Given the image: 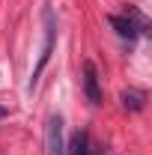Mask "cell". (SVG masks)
I'll list each match as a JSON object with an SVG mask.
<instances>
[{"instance_id":"277c9868","label":"cell","mask_w":152,"mask_h":155,"mask_svg":"<svg viewBox=\"0 0 152 155\" xmlns=\"http://www.w3.org/2000/svg\"><path fill=\"white\" fill-rule=\"evenodd\" d=\"M107 24H111V27H114L122 39H128V42H134V39H137V33H140L128 15H125V18H119V15H107Z\"/></svg>"},{"instance_id":"5b68a950","label":"cell","mask_w":152,"mask_h":155,"mask_svg":"<svg viewBox=\"0 0 152 155\" xmlns=\"http://www.w3.org/2000/svg\"><path fill=\"white\" fill-rule=\"evenodd\" d=\"M69 155H93V143H90V134L87 131H81L78 128L75 134H72V140H69Z\"/></svg>"},{"instance_id":"52a82bcc","label":"cell","mask_w":152,"mask_h":155,"mask_svg":"<svg viewBox=\"0 0 152 155\" xmlns=\"http://www.w3.org/2000/svg\"><path fill=\"white\" fill-rule=\"evenodd\" d=\"M93 155H104V149L101 146H93Z\"/></svg>"},{"instance_id":"3957f363","label":"cell","mask_w":152,"mask_h":155,"mask_svg":"<svg viewBox=\"0 0 152 155\" xmlns=\"http://www.w3.org/2000/svg\"><path fill=\"white\" fill-rule=\"evenodd\" d=\"M84 90H87V98L90 104H101V90H98V75H95V66L87 60L84 63Z\"/></svg>"},{"instance_id":"ba28073f","label":"cell","mask_w":152,"mask_h":155,"mask_svg":"<svg viewBox=\"0 0 152 155\" xmlns=\"http://www.w3.org/2000/svg\"><path fill=\"white\" fill-rule=\"evenodd\" d=\"M3 116H9V110H6V107H3V104H0V119H3Z\"/></svg>"},{"instance_id":"7a4b0ae2","label":"cell","mask_w":152,"mask_h":155,"mask_svg":"<svg viewBox=\"0 0 152 155\" xmlns=\"http://www.w3.org/2000/svg\"><path fill=\"white\" fill-rule=\"evenodd\" d=\"M45 152L48 155H66V143H63V116L51 114L45 122Z\"/></svg>"},{"instance_id":"6da1fadb","label":"cell","mask_w":152,"mask_h":155,"mask_svg":"<svg viewBox=\"0 0 152 155\" xmlns=\"http://www.w3.org/2000/svg\"><path fill=\"white\" fill-rule=\"evenodd\" d=\"M42 21H45V42H42L39 63H36V69H33V75H30V90H36L39 75L45 72V66H48V60H51V51H54V36H57V21H54V9H51V6H45Z\"/></svg>"},{"instance_id":"8992f818","label":"cell","mask_w":152,"mask_h":155,"mask_svg":"<svg viewBox=\"0 0 152 155\" xmlns=\"http://www.w3.org/2000/svg\"><path fill=\"white\" fill-rule=\"evenodd\" d=\"M143 104H146V93L143 90H125L122 93V107L125 110H143Z\"/></svg>"}]
</instances>
